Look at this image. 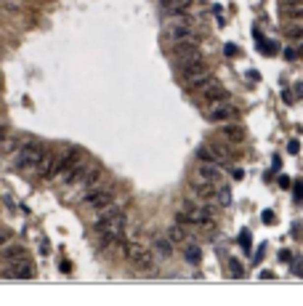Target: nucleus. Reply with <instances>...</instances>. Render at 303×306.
<instances>
[{"mask_svg":"<svg viewBox=\"0 0 303 306\" xmlns=\"http://www.w3.org/2000/svg\"><path fill=\"white\" fill-rule=\"evenodd\" d=\"M282 5H303V0H282Z\"/></svg>","mask_w":303,"mask_h":306,"instance_id":"obj_43","label":"nucleus"},{"mask_svg":"<svg viewBox=\"0 0 303 306\" xmlns=\"http://www.w3.org/2000/svg\"><path fill=\"white\" fill-rule=\"evenodd\" d=\"M229 275H232V279H242L245 277V266H242L237 258L229 256Z\"/></svg>","mask_w":303,"mask_h":306,"instance_id":"obj_25","label":"nucleus"},{"mask_svg":"<svg viewBox=\"0 0 303 306\" xmlns=\"http://www.w3.org/2000/svg\"><path fill=\"white\" fill-rule=\"evenodd\" d=\"M181 248H183V258H186L189 264H194V266H197V264L202 261V248H200L197 243H192V240H189L186 245H181Z\"/></svg>","mask_w":303,"mask_h":306,"instance_id":"obj_23","label":"nucleus"},{"mask_svg":"<svg viewBox=\"0 0 303 306\" xmlns=\"http://www.w3.org/2000/svg\"><path fill=\"white\" fill-rule=\"evenodd\" d=\"M194 186V194L200 203H218V189L213 184H200V181H192Z\"/></svg>","mask_w":303,"mask_h":306,"instance_id":"obj_16","label":"nucleus"},{"mask_svg":"<svg viewBox=\"0 0 303 306\" xmlns=\"http://www.w3.org/2000/svg\"><path fill=\"white\" fill-rule=\"evenodd\" d=\"M179 69H181V77H183V83L194 80V77L213 75V72H210V67H208V61H205V59H197V61H186V64H181Z\"/></svg>","mask_w":303,"mask_h":306,"instance_id":"obj_11","label":"nucleus"},{"mask_svg":"<svg viewBox=\"0 0 303 306\" xmlns=\"http://www.w3.org/2000/svg\"><path fill=\"white\" fill-rule=\"evenodd\" d=\"M255 37H258V48L263 51V54H269V56H274V54H276V43H272V40H263L258 30H255Z\"/></svg>","mask_w":303,"mask_h":306,"instance_id":"obj_27","label":"nucleus"},{"mask_svg":"<svg viewBox=\"0 0 303 306\" xmlns=\"http://www.w3.org/2000/svg\"><path fill=\"white\" fill-rule=\"evenodd\" d=\"M115 189L112 186H101V184H96L93 189H88V192H83V197H80V205L83 208H91V211H101V208H107L115 203Z\"/></svg>","mask_w":303,"mask_h":306,"instance_id":"obj_3","label":"nucleus"},{"mask_svg":"<svg viewBox=\"0 0 303 306\" xmlns=\"http://www.w3.org/2000/svg\"><path fill=\"white\" fill-rule=\"evenodd\" d=\"M3 258H5V261H16V258H30V253H27V248H24V245L8 243V245L3 248Z\"/></svg>","mask_w":303,"mask_h":306,"instance_id":"obj_22","label":"nucleus"},{"mask_svg":"<svg viewBox=\"0 0 303 306\" xmlns=\"http://www.w3.org/2000/svg\"><path fill=\"white\" fill-rule=\"evenodd\" d=\"M285 37H290V40H303V24L287 27V30H285Z\"/></svg>","mask_w":303,"mask_h":306,"instance_id":"obj_29","label":"nucleus"},{"mask_svg":"<svg viewBox=\"0 0 303 306\" xmlns=\"http://www.w3.org/2000/svg\"><path fill=\"white\" fill-rule=\"evenodd\" d=\"M223 54H226V56H237V45L234 43H226V45H223Z\"/></svg>","mask_w":303,"mask_h":306,"instance_id":"obj_35","label":"nucleus"},{"mask_svg":"<svg viewBox=\"0 0 303 306\" xmlns=\"http://www.w3.org/2000/svg\"><path fill=\"white\" fill-rule=\"evenodd\" d=\"M221 173H223L221 162H205L202 160L194 171V181H200V184H215V181L221 179Z\"/></svg>","mask_w":303,"mask_h":306,"instance_id":"obj_8","label":"nucleus"},{"mask_svg":"<svg viewBox=\"0 0 303 306\" xmlns=\"http://www.w3.org/2000/svg\"><path fill=\"white\" fill-rule=\"evenodd\" d=\"M298 56H303V40H301V45H298Z\"/></svg>","mask_w":303,"mask_h":306,"instance_id":"obj_46","label":"nucleus"},{"mask_svg":"<svg viewBox=\"0 0 303 306\" xmlns=\"http://www.w3.org/2000/svg\"><path fill=\"white\" fill-rule=\"evenodd\" d=\"M5 277L8 279H35V266H32L30 258H16V261H8V266H5Z\"/></svg>","mask_w":303,"mask_h":306,"instance_id":"obj_7","label":"nucleus"},{"mask_svg":"<svg viewBox=\"0 0 303 306\" xmlns=\"http://www.w3.org/2000/svg\"><path fill=\"white\" fill-rule=\"evenodd\" d=\"M279 14L287 22H303V5H282Z\"/></svg>","mask_w":303,"mask_h":306,"instance_id":"obj_24","label":"nucleus"},{"mask_svg":"<svg viewBox=\"0 0 303 306\" xmlns=\"http://www.w3.org/2000/svg\"><path fill=\"white\" fill-rule=\"evenodd\" d=\"M152 250H154L157 261H170V258H173V243H170V240L165 237V234L154 240V245H152Z\"/></svg>","mask_w":303,"mask_h":306,"instance_id":"obj_17","label":"nucleus"},{"mask_svg":"<svg viewBox=\"0 0 303 306\" xmlns=\"http://www.w3.org/2000/svg\"><path fill=\"white\" fill-rule=\"evenodd\" d=\"M125 224H128V216H125V211H122V213H117L115 218H107V221L93 224V232L98 234V237H107V240H122Z\"/></svg>","mask_w":303,"mask_h":306,"instance_id":"obj_4","label":"nucleus"},{"mask_svg":"<svg viewBox=\"0 0 303 306\" xmlns=\"http://www.w3.org/2000/svg\"><path fill=\"white\" fill-rule=\"evenodd\" d=\"M160 3H162V14H165V19H173V16L189 14V8H192L194 0H160Z\"/></svg>","mask_w":303,"mask_h":306,"instance_id":"obj_13","label":"nucleus"},{"mask_svg":"<svg viewBox=\"0 0 303 306\" xmlns=\"http://www.w3.org/2000/svg\"><path fill=\"white\" fill-rule=\"evenodd\" d=\"M218 205L221 208L232 205V189H229V186H221V189H218Z\"/></svg>","mask_w":303,"mask_h":306,"instance_id":"obj_28","label":"nucleus"},{"mask_svg":"<svg viewBox=\"0 0 303 306\" xmlns=\"http://www.w3.org/2000/svg\"><path fill=\"white\" fill-rule=\"evenodd\" d=\"M229 101V91L223 88V86H218V88H210V91H205V93L200 96V104L205 109H213V107H218V104H226Z\"/></svg>","mask_w":303,"mask_h":306,"instance_id":"obj_12","label":"nucleus"},{"mask_svg":"<svg viewBox=\"0 0 303 306\" xmlns=\"http://www.w3.org/2000/svg\"><path fill=\"white\" fill-rule=\"evenodd\" d=\"M279 186H282V189H290V186H293V181H290L287 176H279Z\"/></svg>","mask_w":303,"mask_h":306,"instance_id":"obj_39","label":"nucleus"},{"mask_svg":"<svg viewBox=\"0 0 303 306\" xmlns=\"http://www.w3.org/2000/svg\"><path fill=\"white\" fill-rule=\"evenodd\" d=\"M22 141H24V136H16V133H8L3 141H0V154H14L22 149Z\"/></svg>","mask_w":303,"mask_h":306,"instance_id":"obj_20","label":"nucleus"},{"mask_svg":"<svg viewBox=\"0 0 303 306\" xmlns=\"http://www.w3.org/2000/svg\"><path fill=\"white\" fill-rule=\"evenodd\" d=\"M117 213H122V203H120V200H115L112 205L101 208V211H93V224H98V221H107V218H115Z\"/></svg>","mask_w":303,"mask_h":306,"instance_id":"obj_21","label":"nucleus"},{"mask_svg":"<svg viewBox=\"0 0 303 306\" xmlns=\"http://www.w3.org/2000/svg\"><path fill=\"white\" fill-rule=\"evenodd\" d=\"M285 59H290V61L298 59V48H285Z\"/></svg>","mask_w":303,"mask_h":306,"instance_id":"obj_38","label":"nucleus"},{"mask_svg":"<svg viewBox=\"0 0 303 306\" xmlns=\"http://www.w3.org/2000/svg\"><path fill=\"white\" fill-rule=\"evenodd\" d=\"M197 157H200V160H205V162H218L210 147H200V149H197Z\"/></svg>","mask_w":303,"mask_h":306,"instance_id":"obj_30","label":"nucleus"},{"mask_svg":"<svg viewBox=\"0 0 303 306\" xmlns=\"http://www.w3.org/2000/svg\"><path fill=\"white\" fill-rule=\"evenodd\" d=\"M162 40H165L168 45L197 43V35H194V24H186V27H165V32H162Z\"/></svg>","mask_w":303,"mask_h":306,"instance_id":"obj_6","label":"nucleus"},{"mask_svg":"<svg viewBox=\"0 0 303 306\" xmlns=\"http://www.w3.org/2000/svg\"><path fill=\"white\" fill-rule=\"evenodd\" d=\"M0 3H8V0H0Z\"/></svg>","mask_w":303,"mask_h":306,"instance_id":"obj_47","label":"nucleus"},{"mask_svg":"<svg viewBox=\"0 0 303 306\" xmlns=\"http://www.w3.org/2000/svg\"><path fill=\"white\" fill-rule=\"evenodd\" d=\"M298 149H301V144H298V141H290V144H287V152L298 154Z\"/></svg>","mask_w":303,"mask_h":306,"instance_id":"obj_41","label":"nucleus"},{"mask_svg":"<svg viewBox=\"0 0 303 306\" xmlns=\"http://www.w3.org/2000/svg\"><path fill=\"white\" fill-rule=\"evenodd\" d=\"M293 275L303 277V258H295V261H293Z\"/></svg>","mask_w":303,"mask_h":306,"instance_id":"obj_33","label":"nucleus"},{"mask_svg":"<svg viewBox=\"0 0 303 306\" xmlns=\"http://www.w3.org/2000/svg\"><path fill=\"white\" fill-rule=\"evenodd\" d=\"M282 99H285L287 104H293V93H290V91H285V93H282Z\"/></svg>","mask_w":303,"mask_h":306,"instance_id":"obj_45","label":"nucleus"},{"mask_svg":"<svg viewBox=\"0 0 303 306\" xmlns=\"http://www.w3.org/2000/svg\"><path fill=\"white\" fill-rule=\"evenodd\" d=\"M43 152L45 149L40 147V141H35L32 136H24L22 149H19L16 157H14V165L22 168V171H27V173H37V165H40V160H43Z\"/></svg>","mask_w":303,"mask_h":306,"instance_id":"obj_1","label":"nucleus"},{"mask_svg":"<svg viewBox=\"0 0 303 306\" xmlns=\"http://www.w3.org/2000/svg\"><path fill=\"white\" fill-rule=\"evenodd\" d=\"M237 112H240V109H237L234 104L226 101V104H218V107L210 109V112H208V120H210V122H229L232 117H237Z\"/></svg>","mask_w":303,"mask_h":306,"instance_id":"obj_14","label":"nucleus"},{"mask_svg":"<svg viewBox=\"0 0 303 306\" xmlns=\"http://www.w3.org/2000/svg\"><path fill=\"white\" fill-rule=\"evenodd\" d=\"M8 243H11V232L8 229H0V248H5Z\"/></svg>","mask_w":303,"mask_h":306,"instance_id":"obj_32","label":"nucleus"},{"mask_svg":"<svg viewBox=\"0 0 303 306\" xmlns=\"http://www.w3.org/2000/svg\"><path fill=\"white\" fill-rule=\"evenodd\" d=\"M263 250H266V248L261 245V248H258V253H255V258H253V264H261V258H263Z\"/></svg>","mask_w":303,"mask_h":306,"instance_id":"obj_42","label":"nucleus"},{"mask_svg":"<svg viewBox=\"0 0 303 306\" xmlns=\"http://www.w3.org/2000/svg\"><path fill=\"white\" fill-rule=\"evenodd\" d=\"M240 245L250 253V232H247V229H242V232H240Z\"/></svg>","mask_w":303,"mask_h":306,"instance_id":"obj_31","label":"nucleus"},{"mask_svg":"<svg viewBox=\"0 0 303 306\" xmlns=\"http://www.w3.org/2000/svg\"><path fill=\"white\" fill-rule=\"evenodd\" d=\"M165 237L170 240L173 245H186L189 243V232H186V226L183 224H170V226H165Z\"/></svg>","mask_w":303,"mask_h":306,"instance_id":"obj_18","label":"nucleus"},{"mask_svg":"<svg viewBox=\"0 0 303 306\" xmlns=\"http://www.w3.org/2000/svg\"><path fill=\"white\" fill-rule=\"evenodd\" d=\"M210 149H213V154H215V160H218V162L232 157V149H229L226 144H210Z\"/></svg>","mask_w":303,"mask_h":306,"instance_id":"obj_26","label":"nucleus"},{"mask_svg":"<svg viewBox=\"0 0 303 306\" xmlns=\"http://www.w3.org/2000/svg\"><path fill=\"white\" fill-rule=\"evenodd\" d=\"M5 136H8V131H5V122H0V141H3Z\"/></svg>","mask_w":303,"mask_h":306,"instance_id":"obj_44","label":"nucleus"},{"mask_svg":"<svg viewBox=\"0 0 303 306\" xmlns=\"http://www.w3.org/2000/svg\"><path fill=\"white\" fill-rule=\"evenodd\" d=\"M279 261L290 264V261H293V253H290V250H279Z\"/></svg>","mask_w":303,"mask_h":306,"instance_id":"obj_36","label":"nucleus"},{"mask_svg":"<svg viewBox=\"0 0 303 306\" xmlns=\"http://www.w3.org/2000/svg\"><path fill=\"white\" fill-rule=\"evenodd\" d=\"M101 176H104V171H101V165H96V162H91V168L83 173V179L77 181V184H72V189H77V192H88V189H93L96 184H101Z\"/></svg>","mask_w":303,"mask_h":306,"instance_id":"obj_10","label":"nucleus"},{"mask_svg":"<svg viewBox=\"0 0 303 306\" xmlns=\"http://www.w3.org/2000/svg\"><path fill=\"white\" fill-rule=\"evenodd\" d=\"M261 216H263V224H276V216H274V211H263Z\"/></svg>","mask_w":303,"mask_h":306,"instance_id":"obj_34","label":"nucleus"},{"mask_svg":"<svg viewBox=\"0 0 303 306\" xmlns=\"http://www.w3.org/2000/svg\"><path fill=\"white\" fill-rule=\"evenodd\" d=\"M232 176H234V181H242V179H245V171H242V168H234Z\"/></svg>","mask_w":303,"mask_h":306,"instance_id":"obj_40","label":"nucleus"},{"mask_svg":"<svg viewBox=\"0 0 303 306\" xmlns=\"http://www.w3.org/2000/svg\"><path fill=\"white\" fill-rule=\"evenodd\" d=\"M56 154L51 152V149H45L43 152V160H40V165H37V176L40 179H54V168H56Z\"/></svg>","mask_w":303,"mask_h":306,"instance_id":"obj_19","label":"nucleus"},{"mask_svg":"<svg viewBox=\"0 0 303 306\" xmlns=\"http://www.w3.org/2000/svg\"><path fill=\"white\" fill-rule=\"evenodd\" d=\"M170 56H173V61L179 64H186V61H197V59H205L202 56V51L197 48L194 43H181V45H173V51H170Z\"/></svg>","mask_w":303,"mask_h":306,"instance_id":"obj_9","label":"nucleus"},{"mask_svg":"<svg viewBox=\"0 0 303 306\" xmlns=\"http://www.w3.org/2000/svg\"><path fill=\"white\" fill-rule=\"evenodd\" d=\"M83 157H85V152H83L80 147H69V149H64V152H61V157L56 160L54 179H64V176H67V173H69L72 168H75Z\"/></svg>","mask_w":303,"mask_h":306,"instance_id":"obj_5","label":"nucleus"},{"mask_svg":"<svg viewBox=\"0 0 303 306\" xmlns=\"http://www.w3.org/2000/svg\"><path fill=\"white\" fill-rule=\"evenodd\" d=\"M293 189H295V197H303V181H295V184H293Z\"/></svg>","mask_w":303,"mask_h":306,"instance_id":"obj_37","label":"nucleus"},{"mask_svg":"<svg viewBox=\"0 0 303 306\" xmlns=\"http://www.w3.org/2000/svg\"><path fill=\"white\" fill-rule=\"evenodd\" d=\"M221 139L229 141V144H242V141H245V128L234 125V122H223L221 125Z\"/></svg>","mask_w":303,"mask_h":306,"instance_id":"obj_15","label":"nucleus"},{"mask_svg":"<svg viewBox=\"0 0 303 306\" xmlns=\"http://www.w3.org/2000/svg\"><path fill=\"white\" fill-rule=\"evenodd\" d=\"M125 258H128L138 272H154V261H157L154 250L147 248V245H141V243H125Z\"/></svg>","mask_w":303,"mask_h":306,"instance_id":"obj_2","label":"nucleus"}]
</instances>
